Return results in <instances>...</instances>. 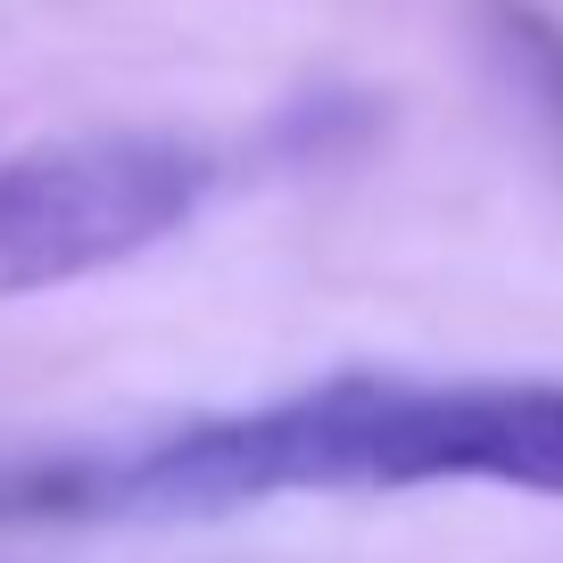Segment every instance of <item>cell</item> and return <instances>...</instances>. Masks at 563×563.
<instances>
[{
  "label": "cell",
  "mask_w": 563,
  "mask_h": 563,
  "mask_svg": "<svg viewBox=\"0 0 563 563\" xmlns=\"http://www.w3.org/2000/svg\"><path fill=\"white\" fill-rule=\"evenodd\" d=\"M422 481H497L563 497V382H415V373H332L241 415L183 422L108 464H67L9 506L42 514H133L199 522L265 497L422 489Z\"/></svg>",
  "instance_id": "cell-1"
},
{
  "label": "cell",
  "mask_w": 563,
  "mask_h": 563,
  "mask_svg": "<svg viewBox=\"0 0 563 563\" xmlns=\"http://www.w3.org/2000/svg\"><path fill=\"white\" fill-rule=\"evenodd\" d=\"M216 191V158L175 133H67L0 158V299L158 249Z\"/></svg>",
  "instance_id": "cell-2"
},
{
  "label": "cell",
  "mask_w": 563,
  "mask_h": 563,
  "mask_svg": "<svg viewBox=\"0 0 563 563\" xmlns=\"http://www.w3.org/2000/svg\"><path fill=\"white\" fill-rule=\"evenodd\" d=\"M489 25H497V51L530 75V91H539V100L555 108V124H563V25H547L530 0H489Z\"/></svg>",
  "instance_id": "cell-3"
}]
</instances>
